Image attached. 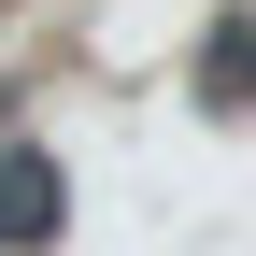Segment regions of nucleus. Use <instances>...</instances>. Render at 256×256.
<instances>
[{"label":"nucleus","instance_id":"obj_1","mask_svg":"<svg viewBox=\"0 0 256 256\" xmlns=\"http://www.w3.org/2000/svg\"><path fill=\"white\" fill-rule=\"evenodd\" d=\"M57 228H72L57 156H43V142H0V256H14V242H57Z\"/></svg>","mask_w":256,"mask_h":256}]
</instances>
